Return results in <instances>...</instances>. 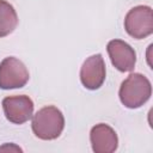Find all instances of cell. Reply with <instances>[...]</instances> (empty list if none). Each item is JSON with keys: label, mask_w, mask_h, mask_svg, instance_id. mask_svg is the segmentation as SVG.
<instances>
[{"label": "cell", "mask_w": 153, "mask_h": 153, "mask_svg": "<svg viewBox=\"0 0 153 153\" xmlns=\"http://www.w3.org/2000/svg\"><path fill=\"white\" fill-rule=\"evenodd\" d=\"M2 109L6 118L14 124L27 122L33 115V102L29 96H10L2 99Z\"/></svg>", "instance_id": "5b68a950"}, {"label": "cell", "mask_w": 153, "mask_h": 153, "mask_svg": "<svg viewBox=\"0 0 153 153\" xmlns=\"http://www.w3.org/2000/svg\"><path fill=\"white\" fill-rule=\"evenodd\" d=\"M127 33L136 39H143L153 32V12L149 6L139 5L128 11L124 18Z\"/></svg>", "instance_id": "3957f363"}, {"label": "cell", "mask_w": 153, "mask_h": 153, "mask_svg": "<svg viewBox=\"0 0 153 153\" xmlns=\"http://www.w3.org/2000/svg\"><path fill=\"white\" fill-rule=\"evenodd\" d=\"M90 141L92 151L96 153H112L118 146L116 131L105 123H98L91 128Z\"/></svg>", "instance_id": "ba28073f"}, {"label": "cell", "mask_w": 153, "mask_h": 153, "mask_svg": "<svg viewBox=\"0 0 153 153\" xmlns=\"http://www.w3.org/2000/svg\"><path fill=\"white\" fill-rule=\"evenodd\" d=\"M0 151H10V152H22L23 149L20 148V147H18V146H16V145H13V143H5L4 146H1L0 147Z\"/></svg>", "instance_id": "30bf717a"}, {"label": "cell", "mask_w": 153, "mask_h": 153, "mask_svg": "<svg viewBox=\"0 0 153 153\" xmlns=\"http://www.w3.org/2000/svg\"><path fill=\"white\" fill-rule=\"evenodd\" d=\"M31 127L38 139L55 140L61 135L65 128L63 114L54 105L44 106L32 115Z\"/></svg>", "instance_id": "7a4b0ae2"}, {"label": "cell", "mask_w": 153, "mask_h": 153, "mask_svg": "<svg viewBox=\"0 0 153 153\" xmlns=\"http://www.w3.org/2000/svg\"><path fill=\"white\" fill-rule=\"evenodd\" d=\"M152 94L151 81L141 73H131L121 84L118 97L121 103L129 109L142 106Z\"/></svg>", "instance_id": "6da1fadb"}, {"label": "cell", "mask_w": 153, "mask_h": 153, "mask_svg": "<svg viewBox=\"0 0 153 153\" xmlns=\"http://www.w3.org/2000/svg\"><path fill=\"white\" fill-rule=\"evenodd\" d=\"M106 50L111 60L112 66L120 72H130L134 69L136 63V53L135 50L122 39H111Z\"/></svg>", "instance_id": "52a82bcc"}, {"label": "cell", "mask_w": 153, "mask_h": 153, "mask_svg": "<svg viewBox=\"0 0 153 153\" xmlns=\"http://www.w3.org/2000/svg\"><path fill=\"white\" fill-rule=\"evenodd\" d=\"M30 74L25 65L14 56L5 57L0 63V88H20L27 84Z\"/></svg>", "instance_id": "277c9868"}, {"label": "cell", "mask_w": 153, "mask_h": 153, "mask_svg": "<svg viewBox=\"0 0 153 153\" xmlns=\"http://www.w3.org/2000/svg\"><path fill=\"white\" fill-rule=\"evenodd\" d=\"M17 25L18 16L14 7L10 2L0 0V38L12 33Z\"/></svg>", "instance_id": "9c48e42d"}, {"label": "cell", "mask_w": 153, "mask_h": 153, "mask_svg": "<svg viewBox=\"0 0 153 153\" xmlns=\"http://www.w3.org/2000/svg\"><path fill=\"white\" fill-rule=\"evenodd\" d=\"M106 69L102 54L87 57L80 68V81L87 90H98L105 81Z\"/></svg>", "instance_id": "8992f818"}]
</instances>
